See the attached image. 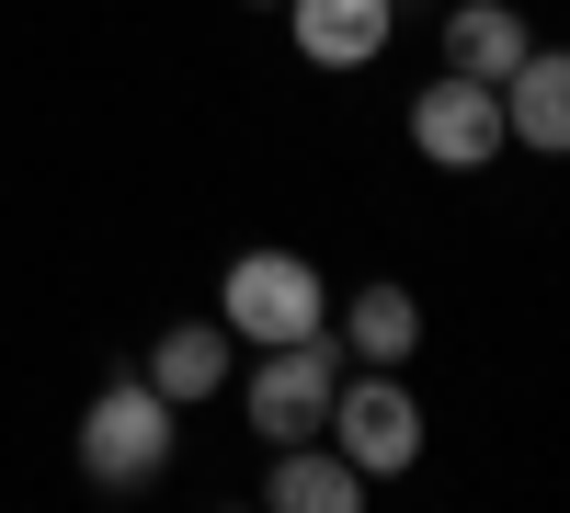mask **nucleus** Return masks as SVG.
<instances>
[{
  "mask_svg": "<svg viewBox=\"0 0 570 513\" xmlns=\"http://www.w3.org/2000/svg\"><path fill=\"white\" fill-rule=\"evenodd\" d=\"M171 423L183 411L149 388V377H115V388H91V411H80V480H104V491H149L160 468H171Z\"/></svg>",
  "mask_w": 570,
  "mask_h": 513,
  "instance_id": "f257e3e1",
  "label": "nucleus"
},
{
  "mask_svg": "<svg viewBox=\"0 0 570 513\" xmlns=\"http://www.w3.org/2000/svg\"><path fill=\"white\" fill-rule=\"evenodd\" d=\"M217 319H228V343H308L331 332V286L308 251H240L217 286Z\"/></svg>",
  "mask_w": 570,
  "mask_h": 513,
  "instance_id": "f03ea898",
  "label": "nucleus"
},
{
  "mask_svg": "<svg viewBox=\"0 0 570 513\" xmlns=\"http://www.w3.org/2000/svg\"><path fill=\"white\" fill-rule=\"evenodd\" d=\"M411 149L434 160V171H491L513 149V126H502V80H468V69H434L411 91Z\"/></svg>",
  "mask_w": 570,
  "mask_h": 513,
  "instance_id": "7ed1b4c3",
  "label": "nucleus"
},
{
  "mask_svg": "<svg viewBox=\"0 0 570 513\" xmlns=\"http://www.w3.org/2000/svg\"><path fill=\"white\" fill-rule=\"evenodd\" d=\"M320 434L343 445L365 480L422 468V399L400 388V365H365V377H343V388H331V423H320Z\"/></svg>",
  "mask_w": 570,
  "mask_h": 513,
  "instance_id": "20e7f679",
  "label": "nucleus"
},
{
  "mask_svg": "<svg viewBox=\"0 0 570 513\" xmlns=\"http://www.w3.org/2000/svg\"><path fill=\"white\" fill-rule=\"evenodd\" d=\"M331 388H343V343H331V332L263 343V365H252V434L263 445H308L331 423Z\"/></svg>",
  "mask_w": 570,
  "mask_h": 513,
  "instance_id": "39448f33",
  "label": "nucleus"
},
{
  "mask_svg": "<svg viewBox=\"0 0 570 513\" xmlns=\"http://www.w3.org/2000/svg\"><path fill=\"white\" fill-rule=\"evenodd\" d=\"M285 34L308 69H376L400 34V0H285Z\"/></svg>",
  "mask_w": 570,
  "mask_h": 513,
  "instance_id": "423d86ee",
  "label": "nucleus"
},
{
  "mask_svg": "<svg viewBox=\"0 0 570 513\" xmlns=\"http://www.w3.org/2000/svg\"><path fill=\"white\" fill-rule=\"evenodd\" d=\"M376 480L354 468V456L343 445H331V434H308V445H274V468H263V502L274 513H354Z\"/></svg>",
  "mask_w": 570,
  "mask_h": 513,
  "instance_id": "0eeeda50",
  "label": "nucleus"
},
{
  "mask_svg": "<svg viewBox=\"0 0 570 513\" xmlns=\"http://www.w3.org/2000/svg\"><path fill=\"white\" fill-rule=\"evenodd\" d=\"M171 411H195V399H217L228 377H240V343H228V319H183V332H160L149 343V365H137Z\"/></svg>",
  "mask_w": 570,
  "mask_h": 513,
  "instance_id": "6e6552de",
  "label": "nucleus"
},
{
  "mask_svg": "<svg viewBox=\"0 0 570 513\" xmlns=\"http://www.w3.org/2000/svg\"><path fill=\"white\" fill-rule=\"evenodd\" d=\"M502 126L537 160H570V46H525V69L502 80Z\"/></svg>",
  "mask_w": 570,
  "mask_h": 513,
  "instance_id": "1a4fd4ad",
  "label": "nucleus"
},
{
  "mask_svg": "<svg viewBox=\"0 0 570 513\" xmlns=\"http://www.w3.org/2000/svg\"><path fill=\"white\" fill-rule=\"evenodd\" d=\"M525 12L513 0H445V69H468V80H513L525 69Z\"/></svg>",
  "mask_w": 570,
  "mask_h": 513,
  "instance_id": "9d476101",
  "label": "nucleus"
},
{
  "mask_svg": "<svg viewBox=\"0 0 570 513\" xmlns=\"http://www.w3.org/2000/svg\"><path fill=\"white\" fill-rule=\"evenodd\" d=\"M343 354H365V365H411L422 354V297L400 274H376V286L343 297Z\"/></svg>",
  "mask_w": 570,
  "mask_h": 513,
  "instance_id": "9b49d317",
  "label": "nucleus"
},
{
  "mask_svg": "<svg viewBox=\"0 0 570 513\" xmlns=\"http://www.w3.org/2000/svg\"><path fill=\"white\" fill-rule=\"evenodd\" d=\"M252 12H285V0H252Z\"/></svg>",
  "mask_w": 570,
  "mask_h": 513,
  "instance_id": "f8f14e48",
  "label": "nucleus"
},
{
  "mask_svg": "<svg viewBox=\"0 0 570 513\" xmlns=\"http://www.w3.org/2000/svg\"><path fill=\"white\" fill-rule=\"evenodd\" d=\"M400 12H422V0H400Z\"/></svg>",
  "mask_w": 570,
  "mask_h": 513,
  "instance_id": "ddd939ff",
  "label": "nucleus"
}]
</instances>
